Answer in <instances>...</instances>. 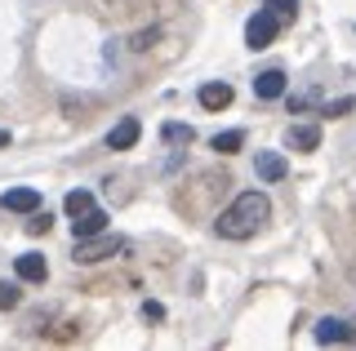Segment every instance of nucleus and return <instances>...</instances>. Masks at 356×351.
I'll list each match as a JSON object with an SVG mask.
<instances>
[{"label": "nucleus", "instance_id": "nucleus-1", "mask_svg": "<svg viewBox=\"0 0 356 351\" xmlns=\"http://www.w3.org/2000/svg\"><path fill=\"white\" fill-rule=\"evenodd\" d=\"M267 218H272L267 191H241L236 200L214 218V232L222 240H250V236H259V227L267 223Z\"/></svg>", "mask_w": 356, "mask_h": 351}, {"label": "nucleus", "instance_id": "nucleus-2", "mask_svg": "<svg viewBox=\"0 0 356 351\" xmlns=\"http://www.w3.org/2000/svg\"><path fill=\"white\" fill-rule=\"evenodd\" d=\"M116 254H129V245H125L120 236H107V232H98V236H85V240H76V262H81V267L107 262V258H116Z\"/></svg>", "mask_w": 356, "mask_h": 351}, {"label": "nucleus", "instance_id": "nucleus-3", "mask_svg": "<svg viewBox=\"0 0 356 351\" xmlns=\"http://www.w3.org/2000/svg\"><path fill=\"white\" fill-rule=\"evenodd\" d=\"M281 27H285V18L267 5V9H259V14L245 23V45H250V49H267L276 36H281Z\"/></svg>", "mask_w": 356, "mask_h": 351}, {"label": "nucleus", "instance_id": "nucleus-4", "mask_svg": "<svg viewBox=\"0 0 356 351\" xmlns=\"http://www.w3.org/2000/svg\"><path fill=\"white\" fill-rule=\"evenodd\" d=\"M312 334H316V343L321 347H339V343H356V329L348 325V320H316V329H312Z\"/></svg>", "mask_w": 356, "mask_h": 351}, {"label": "nucleus", "instance_id": "nucleus-5", "mask_svg": "<svg viewBox=\"0 0 356 351\" xmlns=\"http://www.w3.org/2000/svg\"><path fill=\"white\" fill-rule=\"evenodd\" d=\"M200 107L205 112H222V107H232V98H236V89H232L227 80H209V85H200Z\"/></svg>", "mask_w": 356, "mask_h": 351}, {"label": "nucleus", "instance_id": "nucleus-6", "mask_svg": "<svg viewBox=\"0 0 356 351\" xmlns=\"http://www.w3.org/2000/svg\"><path fill=\"white\" fill-rule=\"evenodd\" d=\"M285 71H263V76H254V98H259V103H276V98H285Z\"/></svg>", "mask_w": 356, "mask_h": 351}, {"label": "nucleus", "instance_id": "nucleus-7", "mask_svg": "<svg viewBox=\"0 0 356 351\" xmlns=\"http://www.w3.org/2000/svg\"><path fill=\"white\" fill-rule=\"evenodd\" d=\"M254 173H259L263 182H281L289 173V160L281 156V151H259V160H254Z\"/></svg>", "mask_w": 356, "mask_h": 351}, {"label": "nucleus", "instance_id": "nucleus-8", "mask_svg": "<svg viewBox=\"0 0 356 351\" xmlns=\"http://www.w3.org/2000/svg\"><path fill=\"white\" fill-rule=\"evenodd\" d=\"M138 138H143V125H138V116H125V120H120V125L107 134V147H111V151H129Z\"/></svg>", "mask_w": 356, "mask_h": 351}, {"label": "nucleus", "instance_id": "nucleus-9", "mask_svg": "<svg viewBox=\"0 0 356 351\" xmlns=\"http://www.w3.org/2000/svg\"><path fill=\"white\" fill-rule=\"evenodd\" d=\"M98 232H107V214L98 209V205H89L85 214H76V223H72V236H76V240L98 236Z\"/></svg>", "mask_w": 356, "mask_h": 351}, {"label": "nucleus", "instance_id": "nucleus-10", "mask_svg": "<svg viewBox=\"0 0 356 351\" xmlns=\"http://www.w3.org/2000/svg\"><path fill=\"white\" fill-rule=\"evenodd\" d=\"M285 147L289 151H316L321 147V129L316 125H289L285 129Z\"/></svg>", "mask_w": 356, "mask_h": 351}, {"label": "nucleus", "instance_id": "nucleus-11", "mask_svg": "<svg viewBox=\"0 0 356 351\" xmlns=\"http://www.w3.org/2000/svg\"><path fill=\"white\" fill-rule=\"evenodd\" d=\"M14 271H18V280L40 284L44 276H49V262H44V254H22V258L14 262Z\"/></svg>", "mask_w": 356, "mask_h": 351}, {"label": "nucleus", "instance_id": "nucleus-12", "mask_svg": "<svg viewBox=\"0 0 356 351\" xmlns=\"http://www.w3.org/2000/svg\"><path fill=\"white\" fill-rule=\"evenodd\" d=\"M5 209H14V214L40 209V191H36V187H14V191H5Z\"/></svg>", "mask_w": 356, "mask_h": 351}, {"label": "nucleus", "instance_id": "nucleus-13", "mask_svg": "<svg viewBox=\"0 0 356 351\" xmlns=\"http://www.w3.org/2000/svg\"><path fill=\"white\" fill-rule=\"evenodd\" d=\"M161 142H170V147H192L196 129L192 125H178V120H165V125H161Z\"/></svg>", "mask_w": 356, "mask_h": 351}, {"label": "nucleus", "instance_id": "nucleus-14", "mask_svg": "<svg viewBox=\"0 0 356 351\" xmlns=\"http://www.w3.org/2000/svg\"><path fill=\"white\" fill-rule=\"evenodd\" d=\"M285 103H289V112H294V116H303V112H312V107L321 103V89H298V94H289Z\"/></svg>", "mask_w": 356, "mask_h": 351}, {"label": "nucleus", "instance_id": "nucleus-15", "mask_svg": "<svg viewBox=\"0 0 356 351\" xmlns=\"http://www.w3.org/2000/svg\"><path fill=\"white\" fill-rule=\"evenodd\" d=\"M245 147V129H227V134H214V151H222V156H232V151Z\"/></svg>", "mask_w": 356, "mask_h": 351}, {"label": "nucleus", "instance_id": "nucleus-16", "mask_svg": "<svg viewBox=\"0 0 356 351\" xmlns=\"http://www.w3.org/2000/svg\"><path fill=\"white\" fill-rule=\"evenodd\" d=\"M89 205H94V191H85V187H81V191H67V196H63V209L72 214V218H76V214H85Z\"/></svg>", "mask_w": 356, "mask_h": 351}, {"label": "nucleus", "instance_id": "nucleus-17", "mask_svg": "<svg viewBox=\"0 0 356 351\" xmlns=\"http://www.w3.org/2000/svg\"><path fill=\"white\" fill-rule=\"evenodd\" d=\"M49 227H54L49 209H44V214H40V209H31V223H27V232H31V236H44V232H49Z\"/></svg>", "mask_w": 356, "mask_h": 351}, {"label": "nucleus", "instance_id": "nucleus-18", "mask_svg": "<svg viewBox=\"0 0 356 351\" xmlns=\"http://www.w3.org/2000/svg\"><path fill=\"white\" fill-rule=\"evenodd\" d=\"M22 302V289L18 284H0V311H9V307Z\"/></svg>", "mask_w": 356, "mask_h": 351}, {"label": "nucleus", "instance_id": "nucleus-19", "mask_svg": "<svg viewBox=\"0 0 356 351\" xmlns=\"http://www.w3.org/2000/svg\"><path fill=\"white\" fill-rule=\"evenodd\" d=\"M356 107V98H334V103L321 107V116H343V112H352Z\"/></svg>", "mask_w": 356, "mask_h": 351}, {"label": "nucleus", "instance_id": "nucleus-20", "mask_svg": "<svg viewBox=\"0 0 356 351\" xmlns=\"http://www.w3.org/2000/svg\"><path fill=\"white\" fill-rule=\"evenodd\" d=\"M156 36H161L156 27H152V31H138V36L129 40V49H138V53H143V49H152V45H156Z\"/></svg>", "mask_w": 356, "mask_h": 351}, {"label": "nucleus", "instance_id": "nucleus-21", "mask_svg": "<svg viewBox=\"0 0 356 351\" xmlns=\"http://www.w3.org/2000/svg\"><path fill=\"white\" fill-rule=\"evenodd\" d=\"M267 5H272V9H276V14H281V18H285V23H289V18H294V14H298V0H267Z\"/></svg>", "mask_w": 356, "mask_h": 351}, {"label": "nucleus", "instance_id": "nucleus-22", "mask_svg": "<svg viewBox=\"0 0 356 351\" xmlns=\"http://www.w3.org/2000/svg\"><path fill=\"white\" fill-rule=\"evenodd\" d=\"M143 316H147V320H165V307L161 302H143Z\"/></svg>", "mask_w": 356, "mask_h": 351}, {"label": "nucleus", "instance_id": "nucleus-23", "mask_svg": "<svg viewBox=\"0 0 356 351\" xmlns=\"http://www.w3.org/2000/svg\"><path fill=\"white\" fill-rule=\"evenodd\" d=\"M0 147H9V134H5V129H0Z\"/></svg>", "mask_w": 356, "mask_h": 351}]
</instances>
